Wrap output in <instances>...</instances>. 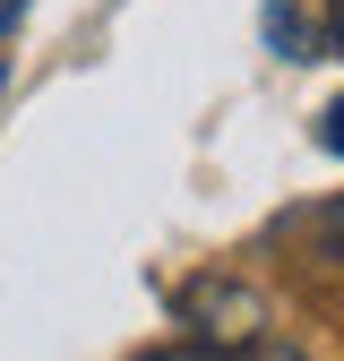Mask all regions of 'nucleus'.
<instances>
[{"instance_id":"nucleus-1","label":"nucleus","mask_w":344,"mask_h":361,"mask_svg":"<svg viewBox=\"0 0 344 361\" xmlns=\"http://www.w3.org/2000/svg\"><path fill=\"white\" fill-rule=\"evenodd\" d=\"M172 310H181V327H198V344H224V353H250L267 336V293L250 276H190Z\"/></svg>"},{"instance_id":"nucleus-2","label":"nucleus","mask_w":344,"mask_h":361,"mask_svg":"<svg viewBox=\"0 0 344 361\" xmlns=\"http://www.w3.org/2000/svg\"><path fill=\"white\" fill-rule=\"evenodd\" d=\"M267 43H276V61H319V43H327V35L301 18L293 0H276V9H267Z\"/></svg>"},{"instance_id":"nucleus-3","label":"nucleus","mask_w":344,"mask_h":361,"mask_svg":"<svg viewBox=\"0 0 344 361\" xmlns=\"http://www.w3.org/2000/svg\"><path fill=\"white\" fill-rule=\"evenodd\" d=\"M138 361H241V353H224V344H155Z\"/></svg>"},{"instance_id":"nucleus-4","label":"nucleus","mask_w":344,"mask_h":361,"mask_svg":"<svg viewBox=\"0 0 344 361\" xmlns=\"http://www.w3.org/2000/svg\"><path fill=\"white\" fill-rule=\"evenodd\" d=\"M319 147H327V155H344V95L319 112Z\"/></svg>"},{"instance_id":"nucleus-5","label":"nucleus","mask_w":344,"mask_h":361,"mask_svg":"<svg viewBox=\"0 0 344 361\" xmlns=\"http://www.w3.org/2000/svg\"><path fill=\"white\" fill-rule=\"evenodd\" d=\"M241 361H301V353H293V344H276V336H258V344H250Z\"/></svg>"},{"instance_id":"nucleus-6","label":"nucleus","mask_w":344,"mask_h":361,"mask_svg":"<svg viewBox=\"0 0 344 361\" xmlns=\"http://www.w3.org/2000/svg\"><path fill=\"white\" fill-rule=\"evenodd\" d=\"M327 43L344 52V0H327Z\"/></svg>"}]
</instances>
